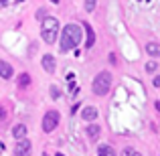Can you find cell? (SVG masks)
<instances>
[{
  "instance_id": "obj_1",
  "label": "cell",
  "mask_w": 160,
  "mask_h": 156,
  "mask_svg": "<svg viewBox=\"0 0 160 156\" xmlns=\"http://www.w3.org/2000/svg\"><path fill=\"white\" fill-rule=\"evenodd\" d=\"M79 43H81V27L75 24V23L67 24V27L63 28V33H61V45H59L61 53H67V51H71V49H77Z\"/></svg>"
},
{
  "instance_id": "obj_2",
  "label": "cell",
  "mask_w": 160,
  "mask_h": 156,
  "mask_svg": "<svg viewBox=\"0 0 160 156\" xmlns=\"http://www.w3.org/2000/svg\"><path fill=\"white\" fill-rule=\"evenodd\" d=\"M57 33H59V20L49 16V18L43 20V27H41V37H43L45 43H55L57 41Z\"/></svg>"
},
{
  "instance_id": "obj_3",
  "label": "cell",
  "mask_w": 160,
  "mask_h": 156,
  "mask_svg": "<svg viewBox=\"0 0 160 156\" xmlns=\"http://www.w3.org/2000/svg\"><path fill=\"white\" fill-rule=\"evenodd\" d=\"M91 87H93V93L95 95H106L109 91V87H112V75L108 73V71H102V73L95 75L93 83H91Z\"/></svg>"
},
{
  "instance_id": "obj_4",
  "label": "cell",
  "mask_w": 160,
  "mask_h": 156,
  "mask_svg": "<svg viewBox=\"0 0 160 156\" xmlns=\"http://www.w3.org/2000/svg\"><path fill=\"white\" fill-rule=\"evenodd\" d=\"M59 120H61V116H59L57 109H49V112L43 116V130L45 132H53V130L57 128Z\"/></svg>"
},
{
  "instance_id": "obj_5",
  "label": "cell",
  "mask_w": 160,
  "mask_h": 156,
  "mask_svg": "<svg viewBox=\"0 0 160 156\" xmlns=\"http://www.w3.org/2000/svg\"><path fill=\"white\" fill-rule=\"evenodd\" d=\"M31 152H32V144H31V140H28V138H22V140L16 142L14 156H31Z\"/></svg>"
},
{
  "instance_id": "obj_6",
  "label": "cell",
  "mask_w": 160,
  "mask_h": 156,
  "mask_svg": "<svg viewBox=\"0 0 160 156\" xmlns=\"http://www.w3.org/2000/svg\"><path fill=\"white\" fill-rule=\"evenodd\" d=\"M41 65H43V69L47 71V73H55V57L53 55H45Z\"/></svg>"
},
{
  "instance_id": "obj_7",
  "label": "cell",
  "mask_w": 160,
  "mask_h": 156,
  "mask_svg": "<svg viewBox=\"0 0 160 156\" xmlns=\"http://www.w3.org/2000/svg\"><path fill=\"white\" fill-rule=\"evenodd\" d=\"M12 65L10 63H6V61H0V77L2 79H10L12 77Z\"/></svg>"
},
{
  "instance_id": "obj_8",
  "label": "cell",
  "mask_w": 160,
  "mask_h": 156,
  "mask_svg": "<svg viewBox=\"0 0 160 156\" xmlns=\"http://www.w3.org/2000/svg\"><path fill=\"white\" fill-rule=\"evenodd\" d=\"M81 28H85V33H87V43H85V47H87V49H91V47H93V43H95L93 28H91L87 23H83V24H81Z\"/></svg>"
},
{
  "instance_id": "obj_9",
  "label": "cell",
  "mask_w": 160,
  "mask_h": 156,
  "mask_svg": "<svg viewBox=\"0 0 160 156\" xmlns=\"http://www.w3.org/2000/svg\"><path fill=\"white\" fill-rule=\"evenodd\" d=\"M12 136H14L16 140H22V138H27V126H24V124H16L14 128H12Z\"/></svg>"
},
{
  "instance_id": "obj_10",
  "label": "cell",
  "mask_w": 160,
  "mask_h": 156,
  "mask_svg": "<svg viewBox=\"0 0 160 156\" xmlns=\"http://www.w3.org/2000/svg\"><path fill=\"white\" fill-rule=\"evenodd\" d=\"M81 118H83L85 122H93L95 118H98V109H95V108H83Z\"/></svg>"
},
{
  "instance_id": "obj_11",
  "label": "cell",
  "mask_w": 160,
  "mask_h": 156,
  "mask_svg": "<svg viewBox=\"0 0 160 156\" xmlns=\"http://www.w3.org/2000/svg\"><path fill=\"white\" fill-rule=\"evenodd\" d=\"M146 53L150 55V57H160V45L158 43H146Z\"/></svg>"
},
{
  "instance_id": "obj_12",
  "label": "cell",
  "mask_w": 160,
  "mask_h": 156,
  "mask_svg": "<svg viewBox=\"0 0 160 156\" xmlns=\"http://www.w3.org/2000/svg\"><path fill=\"white\" fill-rule=\"evenodd\" d=\"M28 85H31V75L28 73H20L18 75V87L20 89H27Z\"/></svg>"
},
{
  "instance_id": "obj_13",
  "label": "cell",
  "mask_w": 160,
  "mask_h": 156,
  "mask_svg": "<svg viewBox=\"0 0 160 156\" xmlns=\"http://www.w3.org/2000/svg\"><path fill=\"white\" fill-rule=\"evenodd\" d=\"M98 154L99 156H116V150H113L109 144H102V146H99V150H98Z\"/></svg>"
},
{
  "instance_id": "obj_14",
  "label": "cell",
  "mask_w": 160,
  "mask_h": 156,
  "mask_svg": "<svg viewBox=\"0 0 160 156\" xmlns=\"http://www.w3.org/2000/svg\"><path fill=\"white\" fill-rule=\"evenodd\" d=\"M87 136L98 138V136H99V126H98V124H89V126H87Z\"/></svg>"
},
{
  "instance_id": "obj_15",
  "label": "cell",
  "mask_w": 160,
  "mask_h": 156,
  "mask_svg": "<svg viewBox=\"0 0 160 156\" xmlns=\"http://www.w3.org/2000/svg\"><path fill=\"white\" fill-rule=\"evenodd\" d=\"M122 156H142L138 150H134V148H130V146H126L124 150H122Z\"/></svg>"
},
{
  "instance_id": "obj_16",
  "label": "cell",
  "mask_w": 160,
  "mask_h": 156,
  "mask_svg": "<svg viewBox=\"0 0 160 156\" xmlns=\"http://www.w3.org/2000/svg\"><path fill=\"white\" fill-rule=\"evenodd\" d=\"M156 69H158V63L154 61V59H152V61H148V63H146V71H148V73H154Z\"/></svg>"
},
{
  "instance_id": "obj_17",
  "label": "cell",
  "mask_w": 160,
  "mask_h": 156,
  "mask_svg": "<svg viewBox=\"0 0 160 156\" xmlns=\"http://www.w3.org/2000/svg\"><path fill=\"white\" fill-rule=\"evenodd\" d=\"M51 98L53 99H59V87L57 85H51Z\"/></svg>"
},
{
  "instance_id": "obj_18",
  "label": "cell",
  "mask_w": 160,
  "mask_h": 156,
  "mask_svg": "<svg viewBox=\"0 0 160 156\" xmlns=\"http://www.w3.org/2000/svg\"><path fill=\"white\" fill-rule=\"evenodd\" d=\"M85 8L87 10H93L95 8V0H85Z\"/></svg>"
},
{
  "instance_id": "obj_19",
  "label": "cell",
  "mask_w": 160,
  "mask_h": 156,
  "mask_svg": "<svg viewBox=\"0 0 160 156\" xmlns=\"http://www.w3.org/2000/svg\"><path fill=\"white\" fill-rule=\"evenodd\" d=\"M154 87H160V75H156V77H154Z\"/></svg>"
},
{
  "instance_id": "obj_20",
  "label": "cell",
  "mask_w": 160,
  "mask_h": 156,
  "mask_svg": "<svg viewBox=\"0 0 160 156\" xmlns=\"http://www.w3.org/2000/svg\"><path fill=\"white\" fill-rule=\"evenodd\" d=\"M154 108H156V112H160V102H156V103H154Z\"/></svg>"
},
{
  "instance_id": "obj_21",
  "label": "cell",
  "mask_w": 160,
  "mask_h": 156,
  "mask_svg": "<svg viewBox=\"0 0 160 156\" xmlns=\"http://www.w3.org/2000/svg\"><path fill=\"white\" fill-rule=\"evenodd\" d=\"M55 156H65V154H61V152H57V154H55Z\"/></svg>"
}]
</instances>
